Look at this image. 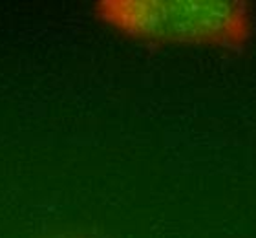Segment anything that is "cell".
Listing matches in <instances>:
<instances>
[{"instance_id": "obj_1", "label": "cell", "mask_w": 256, "mask_h": 238, "mask_svg": "<svg viewBox=\"0 0 256 238\" xmlns=\"http://www.w3.org/2000/svg\"><path fill=\"white\" fill-rule=\"evenodd\" d=\"M96 15L150 43L242 48L252 35L249 6L238 0H101Z\"/></svg>"}]
</instances>
